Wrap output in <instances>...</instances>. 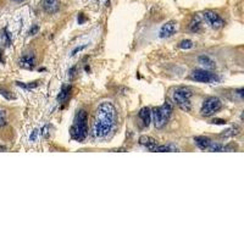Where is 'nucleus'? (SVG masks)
<instances>
[{
	"label": "nucleus",
	"mask_w": 244,
	"mask_h": 244,
	"mask_svg": "<svg viewBox=\"0 0 244 244\" xmlns=\"http://www.w3.org/2000/svg\"><path fill=\"white\" fill-rule=\"evenodd\" d=\"M117 110L115 105L109 101H104L97 107L92 134L94 138L103 139L109 135L116 126Z\"/></svg>",
	"instance_id": "1"
},
{
	"label": "nucleus",
	"mask_w": 244,
	"mask_h": 244,
	"mask_svg": "<svg viewBox=\"0 0 244 244\" xmlns=\"http://www.w3.org/2000/svg\"><path fill=\"white\" fill-rule=\"evenodd\" d=\"M87 121H88V114L85 110H79L76 115L72 127L70 129L71 138L77 142H83L87 137L88 127H87Z\"/></svg>",
	"instance_id": "2"
},
{
	"label": "nucleus",
	"mask_w": 244,
	"mask_h": 244,
	"mask_svg": "<svg viewBox=\"0 0 244 244\" xmlns=\"http://www.w3.org/2000/svg\"><path fill=\"white\" fill-rule=\"evenodd\" d=\"M192 95H193L192 89H189L187 87H178L173 90L172 100L181 110L191 111V109H192V104H191Z\"/></svg>",
	"instance_id": "3"
},
{
	"label": "nucleus",
	"mask_w": 244,
	"mask_h": 244,
	"mask_svg": "<svg viewBox=\"0 0 244 244\" xmlns=\"http://www.w3.org/2000/svg\"><path fill=\"white\" fill-rule=\"evenodd\" d=\"M171 114H172V104L170 101L164 103L161 106L155 107L151 111V117L154 121V125L156 128H162L169 122Z\"/></svg>",
	"instance_id": "4"
},
{
	"label": "nucleus",
	"mask_w": 244,
	"mask_h": 244,
	"mask_svg": "<svg viewBox=\"0 0 244 244\" xmlns=\"http://www.w3.org/2000/svg\"><path fill=\"white\" fill-rule=\"evenodd\" d=\"M222 107V101L217 97H210L204 100L200 109V114L204 117H210L212 115H215L219 110H221Z\"/></svg>",
	"instance_id": "5"
},
{
	"label": "nucleus",
	"mask_w": 244,
	"mask_h": 244,
	"mask_svg": "<svg viewBox=\"0 0 244 244\" xmlns=\"http://www.w3.org/2000/svg\"><path fill=\"white\" fill-rule=\"evenodd\" d=\"M201 16L204 17V20L207 22V25H209L211 28L214 29H220V28H223L226 22L225 20L221 17L217 12L212 11V10H205L204 12L201 13Z\"/></svg>",
	"instance_id": "6"
},
{
	"label": "nucleus",
	"mask_w": 244,
	"mask_h": 244,
	"mask_svg": "<svg viewBox=\"0 0 244 244\" xmlns=\"http://www.w3.org/2000/svg\"><path fill=\"white\" fill-rule=\"evenodd\" d=\"M191 78L195 82L200 83H212V82H217L219 77L215 73L206 71V70H194L191 73Z\"/></svg>",
	"instance_id": "7"
},
{
	"label": "nucleus",
	"mask_w": 244,
	"mask_h": 244,
	"mask_svg": "<svg viewBox=\"0 0 244 244\" xmlns=\"http://www.w3.org/2000/svg\"><path fill=\"white\" fill-rule=\"evenodd\" d=\"M177 31V23L175 21H170L166 22L165 25L161 26L160 32H159V37L160 38H170L176 33Z\"/></svg>",
	"instance_id": "8"
},
{
	"label": "nucleus",
	"mask_w": 244,
	"mask_h": 244,
	"mask_svg": "<svg viewBox=\"0 0 244 244\" xmlns=\"http://www.w3.org/2000/svg\"><path fill=\"white\" fill-rule=\"evenodd\" d=\"M19 66L26 70H32L35 66V56L33 54H26L22 55L19 60Z\"/></svg>",
	"instance_id": "9"
},
{
	"label": "nucleus",
	"mask_w": 244,
	"mask_h": 244,
	"mask_svg": "<svg viewBox=\"0 0 244 244\" xmlns=\"http://www.w3.org/2000/svg\"><path fill=\"white\" fill-rule=\"evenodd\" d=\"M43 10L49 13V15H53V13H56L60 9V3L59 0H43L42 3Z\"/></svg>",
	"instance_id": "10"
},
{
	"label": "nucleus",
	"mask_w": 244,
	"mask_h": 244,
	"mask_svg": "<svg viewBox=\"0 0 244 244\" xmlns=\"http://www.w3.org/2000/svg\"><path fill=\"white\" fill-rule=\"evenodd\" d=\"M139 144L143 145L144 148H147L148 150H150V151H155V148L157 147L156 139L150 137V135H142V137L139 138Z\"/></svg>",
	"instance_id": "11"
},
{
	"label": "nucleus",
	"mask_w": 244,
	"mask_h": 244,
	"mask_svg": "<svg viewBox=\"0 0 244 244\" xmlns=\"http://www.w3.org/2000/svg\"><path fill=\"white\" fill-rule=\"evenodd\" d=\"M194 142H195L197 147L199 149H201V150H207L212 141L209 137H205V135H197V137H194Z\"/></svg>",
	"instance_id": "12"
},
{
	"label": "nucleus",
	"mask_w": 244,
	"mask_h": 244,
	"mask_svg": "<svg viewBox=\"0 0 244 244\" xmlns=\"http://www.w3.org/2000/svg\"><path fill=\"white\" fill-rule=\"evenodd\" d=\"M138 116H139V119L142 120L143 125L145 126V127H148V126L150 125V122H151V111H150L149 107H143V109H141Z\"/></svg>",
	"instance_id": "13"
},
{
	"label": "nucleus",
	"mask_w": 244,
	"mask_h": 244,
	"mask_svg": "<svg viewBox=\"0 0 244 244\" xmlns=\"http://www.w3.org/2000/svg\"><path fill=\"white\" fill-rule=\"evenodd\" d=\"M198 61H199V64L203 66V67H205V70H212V69H215V61L212 60L211 57H209L207 55H201L198 57Z\"/></svg>",
	"instance_id": "14"
},
{
	"label": "nucleus",
	"mask_w": 244,
	"mask_h": 244,
	"mask_svg": "<svg viewBox=\"0 0 244 244\" xmlns=\"http://www.w3.org/2000/svg\"><path fill=\"white\" fill-rule=\"evenodd\" d=\"M71 90H72V87L70 84H65V85H62V88L60 90V93H59V95H57V101H60V103H64L66 101L67 99H69L70 97V94H71Z\"/></svg>",
	"instance_id": "15"
},
{
	"label": "nucleus",
	"mask_w": 244,
	"mask_h": 244,
	"mask_svg": "<svg viewBox=\"0 0 244 244\" xmlns=\"http://www.w3.org/2000/svg\"><path fill=\"white\" fill-rule=\"evenodd\" d=\"M189 29H191L192 32H194V33L200 32V29H201V22H200V17L198 16V15H195L192 19L191 25H189Z\"/></svg>",
	"instance_id": "16"
},
{
	"label": "nucleus",
	"mask_w": 244,
	"mask_h": 244,
	"mask_svg": "<svg viewBox=\"0 0 244 244\" xmlns=\"http://www.w3.org/2000/svg\"><path fill=\"white\" fill-rule=\"evenodd\" d=\"M155 151L159 153H173V151H178V148L175 145V144H164V145H157L155 148Z\"/></svg>",
	"instance_id": "17"
},
{
	"label": "nucleus",
	"mask_w": 244,
	"mask_h": 244,
	"mask_svg": "<svg viewBox=\"0 0 244 244\" xmlns=\"http://www.w3.org/2000/svg\"><path fill=\"white\" fill-rule=\"evenodd\" d=\"M0 44L4 45V47L11 45V37H10V34L7 33L6 29H3L1 33H0Z\"/></svg>",
	"instance_id": "18"
},
{
	"label": "nucleus",
	"mask_w": 244,
	"mask_h": 244,
	"mask_svg": "<svg viewBox=\"0 0 244 244\" xmlns=\"http://www.w3.org/2000/svg\"><path fill=\"white\" fill-rule=\"evenodd\" d=\"M238 132H239V128H238V127H232V128H229V129H227V131H225V133L221 134V137H223V138L233 137V135L238 134Z\"/></svg>",
	"instance_id": "19"
},
{
	"label": "nucleus",
	"mask_w": 244,
	"mask_h": 244,
	"mask_svg": "<svg viewBox=\"0 0 244 244\" xmlns=\"http://www.w3.org/2000/svg\"><path fill=\"white\" fill-rule=\"evenodd\" d=\"M178 47L181 49H184V50H187V49H192L194 47V43L192 42L191 39H183L182 42L178 44Z\"/></svg>",
	"instance_id": "20"
},
{
	"label": "nucleus",
	"mask_w": 244,
	"mask_h": 244,
	"mask_svg": "<svg viewBox=\"0 0 244 244\" xmlns=\"http://www.w3.org/2000/svg\"><path fill=\"white\" fill-rule=\"evenodd\" d=\"M39 82H32V83H28V84H25L22 82H16V85H19L21 88H25V89H32V88H35L38 87Z\"/></svg>",
	"instance_id": "21"
},
{
	"label": "nucleus",
	"mask_w": 244,
	"mask_h": 244,
	"mask_svg": "<svg viewBox=\"0 0 244 244\" xmlns=\"http://www.w3.org/2000/svg\"><path fill=\"white\" fill-rule=\"evenodd\" d=\"M0 94H1L5 99H7V100H15L16 99V97L13 95V94H11L10 92H7V90L3 89V88H0Z\"/></svg>",
	"instance_id": "22"
},
{
	"label": "nucleus",
	"mask_w": 244,
	"mask_h": 244,
	"mask_svg": "<svg viewBox=\"0 0 244 244\" xmlns=\"http://www.w3.org/2000/svg\"><path fill=\"white\" fill-rule=\"evenodd\" d=\"M87 47H88V44H82V45H78V47H76V48L73 49V50L71 51V56H75V55H76V54H77V53L82 51L83 49H85V48H87Z\"/></svg>",
	"instance_id": "23"
},
{
	"label": "nucleus",
	"mask_w": 244,
	"mask_h": 244,
	"mask_svg": "<svg viewBox=\"0 0 244 244\" xmlns=\"http://www.w3.org/2000/svg\"><path fill=\"white\" fill-rule=\"evenodd\" d=\"M6 125V114L4 110H0V127Z\"/></svg>",
	"instance_id": "24"
},
{
	"label": "nucleus",
	"mask_w": 244,
	"mask_h": 244,
	"mask_svg": "<svg viewBox=\"0 0 244 244\" xmlns=\"http://www.w3.org/2000/svg\"><path fill=\"white\" fill-rule=\"evenodd\" d=\"M39 133H40V131H38V129L32 131V133H31V135H29V141L31 142H35L37 141V138H38V135H39Z\"/></svg>",
	"instance_id": "25"
},
{
	"label": "nucleus",
	"mask_w": 244,
	"mask_h": 244,
	"mask_svg": "<svg viewBox=\"0 0 244 244\" xmlns=\"http://www.w3.org/2000/svg\"><path fill=\"white\" fill-rule=\"evenodd\" d=\"M38 32H39V26H38V25H33V26L29 28L28 34H29V35H35Z\"/></svg>",
	"instance_id": "26"
},
{
	"label": "nucleus",
	"mask_w": 244,
	"mask_h": 244,
	"mask_svg": "<svg viewBox=\"0 0 244 244\" xmlns=\"http://www.w3.org/2000/svg\"><path fill=\"white\" fill-rule=\"evenodd\" d=\"M87 21V17H85L83 13H79L78 17H77V22H78V25H83L84 22Z\"/></svg>",
	"instance_id": "27"
},
{
	"label": "nucleus",
	"mask_w": 244,
	"mask_h": 244,
	"mask_svg": "<svg viewBox=\"0 0 244 244\" xmlns=\"http://www.w3.org/2000/svg\"><path fill=\"white\" fill-rule=\"evenodd\" d=\"M211 123L212 125H226L227 122H226V120H221V119H214V120H211Z\"/></svg>",
	"instance_id": "28"
},
{
	"label": "nucleus",
	"mask_w": 244,
	"mask_h": 244,
	"mask_svg": "<svg viewBox=\"0 0 244 244\" xmlns=\"http://www.w3.org/2000/svg\"><path fill=\"white\" fill-rule=\"evenodd\" d=\"M76 70H77V67L73 66V67H71L70 71H69V76H70V78H73V76L76 73Z\"/></svg>",
	"instance_id": "29"
},
{
	"label": "nucleus",
	"mask_w": 244,
	"mask_h": 244,
	"mask_svg": "<svg viewBox=\"0 0 244 244\" xmlns=\"http://www.w3.org/2000/svg\"><path fill=\"white\" fill-rule=\"evenodd\" d=\"M48 128H49V126L47 125V126H44V128L42 129V134L44 135V137H45V138H47V137H48V133H49V132H48Z\"/></svg>",
	"instance_id": "30"
},
{
	"label": "nucleus",
	"mask_w": 244,
	"mask_h": 244,
	"mask_svg": "<svg viewBox=\"0 0 244 244\" xmlns=\"http://www.w3.org/2000/svg\"><path fill=\"white\" fill-rule=\"evenodd\" d=\"M237 93H238V95H239V97L243 98V88H239V89L237 90Z\"/></svg>",
	"instance_id": "31"
},
{
	"label": "nucleus",
	"mask_w": 244,
	"mask_h": 244,
	"mask_svg": "<svg viewBox=\"0 0 244 244\" xmlns=\"http://www.w3.org/2000/svg\"><path fill=\"white\" fill-rule=\"evenodd\" d=\"M6 150V147H4V145H0V151H5Z\"/></svg>",
	"instance_id": "32"
},
{
	"label": "nucleus",
	"mask_w": 244,
	"mask_h": 244,
	"mask_svg": "<svg viewBox=\"0 0 244 244\" xmlns=\"http://www.w3.org/2000/svg\"><path fill=\"white\" fill-rule=\"evenodd\" d=\"M12 1H16V3H22L23 0H12Z\"/></svg>",
	"instance_id": "33"
}]
</instances>
